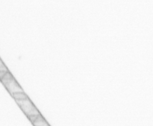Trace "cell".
<instances>
[{
    "label": "cell",
    "instance_id": "obj_3",
    "mask_svg": "<svg viewBox=\"0 0 153 126\" xmlns=\"http://www.w3.org/2000/svg\"><path fill=\"white\" fill-rule=\"evenodd\" d=\"M30 121L33 126H51L41 114L32 118Z\"/></svg>",
    "mask_w": 153,
    "mask_h": 126
},
{
    "label": "cell",
    "instance_id": "obj_4",
    "mask_svg": "<svg viewBox=\"0 0 153 126\" xmlns=\"http://www.w3.org/2000/svg\"><path fill=\"white\" fill-rule=\"evenodd\" d=\"M10 71L7 68L3 62L2 59L0 58V79H1L6 73Z\"/></svg>",
    "mask_w": 153,
    "mask_h": 126
},
{
    "label": "cell",
    "instance_id": "obj_1",
    "mask_svg": "<svg viewBox=\"0 0 153 126\" xmlns=\"http://www.w3.org/2000/svg\"><path fill=\"white\" fill-rule=\"evenodd\" d=\"M16 103L30 120L41 114L28 96L24 92L15 94L12 96Z\"/></svg>",
    "mask_w": 153,
    "mask_h": 126
},
{
    "label": "cell",
    "instance_id": "obj_2",
    "mask_svg": "<svg viewBox=\"0 0 153 126\" xmlns=\"http://www.w3.org/2000/svg\"><path fill=\"white\" fill-rule=\"evenodd\" d=\"M0 81L12 96L15 94L24 92L10 71L0 79Z\"/></svg>",
    "mask_w": 153,
    "mask_h": 126
}]
</instances>
